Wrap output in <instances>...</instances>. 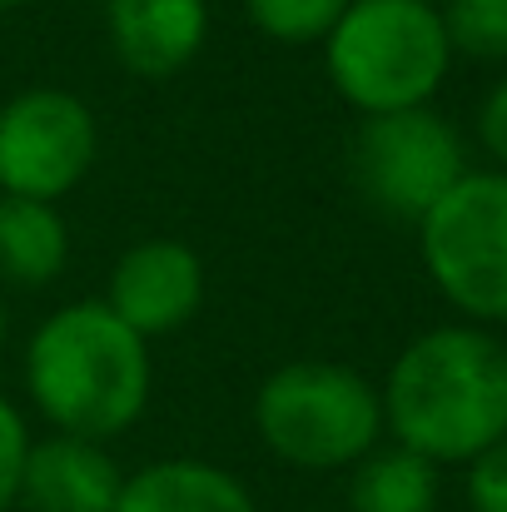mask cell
Listing matches in <instances>:
<instances>
[{
    "instance_id": "ac0fdd59",
    "label": "cell",
    "mask_w": 507,
    "mask_h": 512,
    "mask_svg": "<svg viewBox=\"0 0 507 512\" xmlns=\"http://www.w3.org/2000/svg\"><path fill=\"white\" fill-rule=\"evenodd\" d=\"M478 140L493 155V170L507 174V80H498L478 110Z\"/></svg>"
},
{
    "instance_id": "7c38bea8",
    "label": "cell",
    "mask_w": 507,
    "mask_h": 512,
    "mask_svg": "<svg viewBox=\"0 0 507 512\" xmlns=\"http://www.w3.org/2000/svg\"><path fill=\"white\" fill-rule=\"evenodd\" d=\"M70 229L45 199L0 194V289H45L65 274Z\"/></svg>"
},
{
    "instance_id": "277c9868",
    "label": "cell",
    "mask_w": 507,
    "mask_h": 512,
    "mask_svg": "<svg viewBox=\"0 0 507 512\" xmlns=\"http://www.w3.org/2000/svg\"><path fill=\"white\" fill-rule=\"evenodd\" d=\"M259 443L289 468L334 473L368 458L383 438L378 388L329 358H299L274 368L254 393Z\"/></svg>"
},
{
    "instance_id": "9a60e30c",
    "label": "cell",
    "mask_w": 507,
    "mask_h": 512,
    "mask_svg": "<svg viewBox=\"0 0 507 512\" xmlns=\"http://www.w3.org/2000/svg\"><path fill=\"white\" fill-rule=\"evenodd\" d=\"M348 0H244V15L259 35L279 45H314L338 25Z\"/></svg>"
},
{
    "instance_id": "2e32d148",
    "label": "cell",
    "mask_w": 507,
    "mask_h": 512,
    "mask_svg": "<svg viewBox=\"0 0 507 512\" xmlns=\"http://www.w3.org/2000/svg\"><path fill=\"white\" fill-rule=\"evenodd\" d=\"M30 453V428L10 398H0V512L15 508L20 498V468Z\"/></svg>"
},
{
    "instance_id": "44dd1931",
    "label": "cell",
    "mask_w": 507,
    "mask_h": 512,
    "mask_svg": "<svg viewBox=\"0 0 507 512\" xmlns=\"http://www.w3.org/2000/svg\"><path fill=\"white\" fill-rule=\"evenodd\" d=\"M428 5H438V0H428Z\"/></svg>"
},
{
    "instance_id": "4fadbf2b",
    "label": "cell",
    "mask_w": 507,
    "mask_h": 512,
    "mask_svg": "<svg viewBox=\"0 0 507 512\" xmlns=\"http://www.w3.org/2000/svg\"><path fill=\"white\" fill-rule=\"evenodd\" d=\"M438 508V463L408 448H373L353 463L348 512H433Z\"/></svg>"
},
{
    "instance_id": "7a4b0ae2",
    "label": "cell",
    "mask_w": 507,
    "mask_h": 512,
    "mask_svg": "<svg viewBox=\"0 0 507 512\" xmlns=\"http://www.w3.org/2000/svg\"><path fill=\"white\" fill-rule=\"evenodd\" d=\"M150 343L105 299L55 309L25 348V388L55 433L120 438L150 403Z\"/></svg>"
},
{
    "instance_id": "6da1fadb",
    "label": "cell",
    "mask_w": 507,
    "mask_h": 512,
    "mask_svg": "<svg viewBox=\"0 0 507 512\" xmlns=\"http://www.w3.org/2000/svg\"><path fill=\"white\" fill-rule=\"evenodd\" d=\"M383 428L428 463H473L507 438V343L483 324H443L408 343L383 383Z\"/></svg>"
},
{
    "instance_id": "52a82bcc",
    "label": "cell",
    "mask_w": 507,
    "mask_h": 512,
    "mask_svg": "<svg viewBox=\"0 0 507 512\" xmlns=\"http://www.w3.org/2000/svg\"><path fill=\"white\" fill-rule=\"evenodd\" d=\"M100 155L95 115L60 85H30L0 105V194L65 199Z\"/></svg>"
},
{
    "instance_id": "ba28073f",
    "label": "cell",
    "mask_w": 507,
    "mask_h": 512,
    "mask_svg": "<svg viewBox=\"0 0 507 512\" xmlns=\"http://www.w3.org/2000/svg\"><path fill=\"white\" fill-rule=\"evenodd\" d=\"M105 304L145 343L169 339L204 304V264L179 239H140L115 259Z\"/></svg>"
},
{
    "instance_id": "3957f363",
    "label": "cell",
    "mask_w": 507,
    "mask_h": 512,
    "mask_svg": "<svg viewBox=\"0 0 507 512\" xmlns=\"http://www.w3.org/2000/svg\"><path fill=\"white\" fill-rule=\"evenodd\" d=\"M324 65L358 115H388L438 95L453 45L438 5L428 0H348L338 25L324 35Z\"/></svg>"
},
{
    "instance_id": "5bb4252c",
    "label": "cell",
    "mask_w": 507,
    "mask_h": 512,
    "mask_svg": "<svg viewBox=\"0 0 507 512\" xmlns=\"http://www.w3.org/2000/svg\"><path fill=\"white\" fill-rule=\"evenodd\" d=\"M453 55L503 65L507 60V0H438Z\"/></svg>"
},
{
    "instance_id": "e0dca14e",
    "label": "cell",
    "mask_w": 507,
    "mask_h": 512,
    "mask_svg": "<svg viewBox=\"0 0 507 512\" xmlns=\"http://www.w3.org/2000/svg\"><path fill=\"white\" fill-rule=\"evenodd\" d=\"M468 508L507 512V438H498L468 463Z\"/></svg>"
},
{
    "instance_id": "ffe728a7",
    "label": "cell",
    "mask_w": 507,
    "mask_h": 512,
    "mask_svg": "<svg viewBox=\"0 0 507 512\" xmlns=\"http://www.w3.org/2000/svg\"><path fill=\"white\" fill-rule=\"evenodd\" d=\"M15 5H30V0H0V10H15Z\"/></svg>"
},
{
    "instance_id": "5b68a950",
    "label": "cell",
    "mask_w": 507,
    "mask_h": 512,
    "mask_svg": "<svg viewBox=\"0 0 507 512\" xmlns=\"http://www.w3.org/2000/svg\"><path fill=\"white\" fill-rule=\"evenodd\" d=\"M423 269L473 324H507V174L468 170L418 219Z\"/></svg>"
},
{
    "instance_id": "8fae6325",
    "label": "cell",
    "mask_w": 507,
    "mask_h": 512,
    "mask_svg": "<svg viewBox=\"0 0 507 512\" xmlns=\"http://www.w3.org/2000/svg\"><path fill=\"white\" fill-rule=\"evenodd\" d=\"M115 512H259L249 488L199 458H165L125 478Z\"/></svg>"
},
{
    "instance_id": "9c48e42d",
    "label": "cell",
    "mask_w": 507,
    "mask_h": 512,
    "mask_svg": "<svg viewBox=\"0 0 507 512\" xmlns=\"http://www.w3.org/2000/svg\"><path fill=\"white\" fill-rule=\"evenodd\" d=\"M120 488H125V473L105 443L50 433L30 443L15 503H25L30 512H115Z\"/></svg>"
},
{
    "instance_id": "8992f818",
    "label": "cell",
    "mask_w": 507,
    "mask_h": 512,
    "mask_svg": "<svg viewBox=\"0 0 507 512\" xmlns=\"http://www.w3.org/2000/svg\"><path fill=\"white\" fill-rule=\"evenodd\" d=\"M468 174L463 135L433 110H388L363 115L348 140V179L368 209L398 224H418L458 179Z\"/></svg>"
},
{
    "instance_id": "30bf717a",
    "label": "cell",
    "mask_w": 507,
    "mask_h": 512,
    "mask_svg": "<svg viewBox=\"0 0 507 512\" xmlns=\"http://www.w3.org/2000/svg\"><path fill=\"white\" fill-rule=\"evenodd\" d=\"M105 30L130 75L169 80L204 50L209 0H105Z\"/></svg>"
},
{
    "instance_id": "d6986e66",
    "label": "cell",
    "mask_w": 507,
    "mask_h": 512,
    "mask_svg": "<svg viewBox=\"0 0 507 512\" xmlns=\"http://www.w3.org/2000/svg\"><path fill=\"white\" fill-rule=\"evenodd\" d=\"M0 348H5V294H0Z\"/></svg>"
}]
</instances>
